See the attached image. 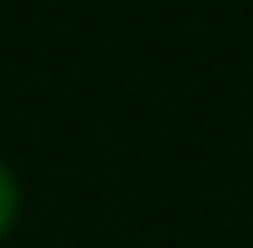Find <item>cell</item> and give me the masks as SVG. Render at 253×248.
Returning <instances> with one entry per match:
<instances>
[{
    "label": "cell",
    "mask_w": 253,
    "mask_h": 248,
    "mask_svg": "<svg viewBox=\"0 0 253 248\" xmlns=\"http://www.w3.org/2000/svg\"><path fill=\"white\" fill-rule=\"evenodd\" d=\"M16 205H22V189H16V173L5 167V156H0V232L16 221Z\"/></svg>",
    "instance_id": "6da1fadb"
}]
</instances>
